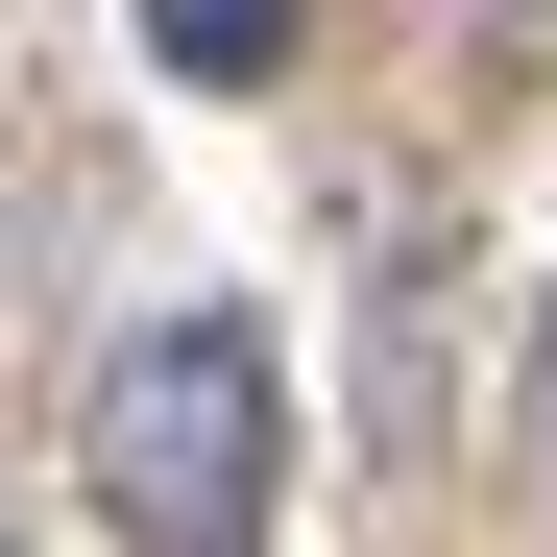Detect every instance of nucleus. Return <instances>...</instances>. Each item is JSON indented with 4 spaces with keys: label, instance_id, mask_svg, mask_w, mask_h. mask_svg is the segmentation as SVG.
I'll return each mask as SVG.
<instances>
[{
    "label": "nucleus",
    "instance_id": "nucleus-1",
    "mask_svg": "<svg viewBox=\"0 0 557 557\" xmlns=\"http://www.w3.org/2000/svg\"><path fill=\"white\" fill-rule=\"evenodd\" d=\"M73 485H98L146 557H243L267 485H292V363H267L243 315H146L98 363V412H73Z\"/></svg>",
    "mask_w": 557,
    "mask_h": 557
},
{
    "label": "nucleus",
    "instance_id": "nucleus-2",
    "mask_svg": "<svg viewBox=\"0 0 557 557\" xmlns=\"http://www.w3.org/2000/svg\"><path fill=\"white\" fill-rule=\"evenodd\" d=\"M315 0H146V73H195V98H243V73H292Z\"/></svg>",
    "mask_w": 557,
    "mask_h": 557
},
{
    "label": "nucleus",
    "instance_id": "nucleus-3",
    "mask_svg": "<svg viewBox=\"0 0 557 557\" xmlns=\"http://www.w3.org/2000/svg\"><path fill=\"white\" fill-rule=\"evenodd\" d=\"M533 485H557V339H533Z\"/></svg>",
    "mask_w": 557,
    "mask_h": 557
},
{
    "label": "nucleus",
    "instance_id": "nucleus-4",
    "mask_svg": "<svg viewBox=\"0 0 557 557\" xmlns=\"http://www.w3.org/2000/svg\"><path fill=\"white\" fill-rule=\"evenodd\" d=\"M0 557H25V533H0Z\"/></svg>",
    "mask_w": 557,
    "mask_h": 557
}]
</instances>
